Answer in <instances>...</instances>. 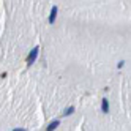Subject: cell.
<instances>
[{"label":"cell","instance_id":"cell-1","mask_svg":"<svg viewBox=\"0 0 131 131\" xmlns=\"http://www.w3.org/2000/svg\"><path fill=\"white\" fill-rule=\"evenodd\" d=\"M36 55H38V48H35V49L30 52V55L27 57V63H33L35 59H36Z\"/></svg>","mask_w":131,"mask_h":131},{"label":"cell","instance_id":"cell-3","mask_svg":"<svg viewBox=\"0 0 131 131\" xmlns=\"http://www.w3.org/2000/svg\"><path fill=\"white\" fill-rule=\"evenodd\" d=\"M57 125H59V123H57V122H54V123H51V125H49V128H48V129H54V128H55V126H57Z\"/></svg>","mask_w":131,"mask_h":131},{"label":"cell","instance_id":"cell-2","mask_svg":"<svg viewBox=\"0 0 131 131\" xmlns=\"http://www.w3.org/2000/svg\"><path fill=\"white\" fill-rule=\"evenodd\" d=\"M55 14H57V8H52V11H51V17H49V22H54V19H55Z\"/></svg>","mask_w":131,"mask_h":131}]
</instances>
